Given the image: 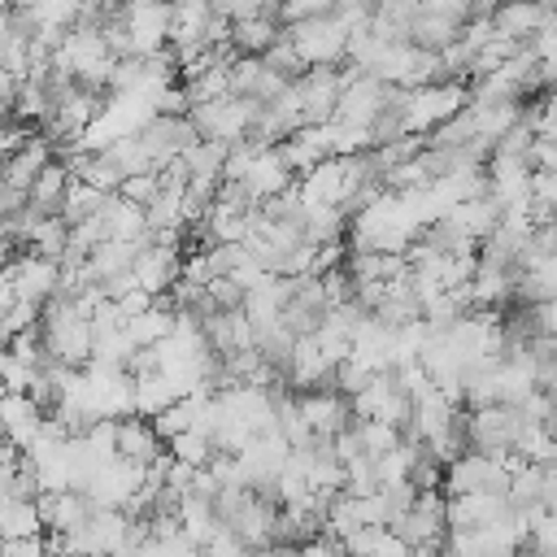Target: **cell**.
I'll list each match as a JSON object with an SVG mask.
<instances>
[{
  "label": "cell",
  "instance_id": "cell-1",
  "mask_svg": "<svg viewBox=\"0 0 557 557\" xmlns=\"http://www.w3.org/2000/svg\"><path fill=\"white\" fill-rule=\"evenodd\" d=\"M466 104H470V87L461 78L431 83V87H409L405 91V131L409 135H431L440 122H448Z\"/></svg>",
  "mask_w": 557,
  "mask_h": 557
},
{
  "label": "cell",
  "instance_id": "cell-2",
  "mask_svg": "<svg viewBox=\"0 0 557 557\" xmlns=\"http://www.w3.org/2000/svg\"><path fill=\"white\" fill-rule=\"evenodd\" d=\"M522 426H527V413H522V405H509V400L466 409V435H470V448H479V453L500 457V453L518 448Z\"/></svg>",
  "mask_w": 557,
  "mask_h": 557
},
{
  "label": "cell",
  "instance_id": "cell-3",
  "mask_svg": "<svg viewBox=\"0 0 557 557\" xmlns=\"http://www.w3.org/2000/svg\"><path fill=\"white\" fill-rule=\"evenodd\" d=\"M287 39L305 57V65H344L348 61V26L335 13L287 26Z\"/></svg>",
  "mask_w": 557,
  "mask_h": 557
},
{
  "label": "cell",
  "instance_id": "cell-4",
  "mask_svg": "<svg viewBox=\"0 0 557 557\" xmlns=\"http://www.w3.org/2000/svg\"><path fill=\"white\" fill-rule=\"evenodd\" d=\"M261 100H244V96H218L205 104H191L187 117L196 122L200 139H222V144H239L248 139V122L257 113Z\"/></svg>",
  "mask_w": 557,
  "mask_h": 557
},
{
  "label": "cell",
  "instance_id": "cell-5",
  "mask_svg": "<svg viewBox=\"0 0 557 557\" xmlns=\"http://www.w3.org/2000/svg\"><path fill=\"white\" fill-rule=\"evenodd\" d=\"M509 487V470L496 453H479L466 448L461 457H453L444 466V496H466V492H500Z\"/></svg>",
  "mask_w": 557,
  "mask_h": 557
},
{
  "label": "cell",
  "instance_id": "cell-6",
  "mask_svg": "<svg viewBox=\"0 0 557 557\" xmlns=\"http://www.w3.org/2000/svg\"><path fill=\"white\" fill-rule=\"evenodd\" d=\"M352 413L357 418H379L392 426H405L413 418V396L405 392V383L396 379V370H379L357 396H352Z\"/></svg>",
  "mask_w": 557,
  "mask_h": 557
},
{
  "label": "cell",
  "instance_id": "cell-7",
  "mask_svg": "<svg viewBox=\"0 0 557 557\" xmlns=\"http://www.w3.org/2000/svg\"><path fill=\"white\" fill-rule=\"evenodd\" d=\"M135 135H139V144H144V152L152 157L157 170H161L165 161L183 157V152L200 139V131H196V122H191L187 113H152Z\"/></svg>",
  "mask_w": 557,
  "mask_h": 557
},
{
  "label": "cell",
  "instance_id": "cell-8",
  "mask_svg": "<svg viewBox=\"0 0 557 557\" xmlns=\"http://www.w3.org/2000/svg\"><path fill=\"white\" fill-rule=\"evenodd\" d=\"M0 278H9V287L22 296V300H35V305H48L57 296V283H61V261L52 257H39V252H17Z\"/></svg>",
  "mask_w": 557,
  "mask_h": 557
},
{
  "label": "cell",
  "instance_id": "cell-9",
  "mask_svg": "<svg viewBox=\"0 0 557 557\" xmlns=\"http://www.w3.org/2000/svg\"><path fill=\"white\" fill-rule=\"evenodd\" d=\"M122 26L131 30L135 57H152L170 48V0H126Z\"/></svg>",
  "mask_w": 557,
  "mask_h": 557
},
{
  "label": "cell",
  "instance_id": "cell-10",
  "mask_svg": "<svg viewBox=\"0 0 557 557\" xmlns=\"http://www.w3.org/2000/svg\"><path fill=\"white\" fill-rule=\"evenodd\" d=\"M553 22H557V4L553 0H500L492 9V30L500 39H513V44H531Z\"/></svg>",
  "mask_w": 557,
  "mask_h": 557
},
{
  "label": "cell",
  "instance_id": "cell-11",
  "mask_svg": "<svg viewBox=\"0 0 557 557\" xmlns=\"http://www.w3.org/2000/svg\"><path fill=\"white\" fill-rule=\"evenodd\" d=\"M292 87L300 96V113H305L309 126H326L335 117V104H339V91H344L339 65H309Z\"/></svg>",
  "mask_w": 557,
  "mask_h": 557
},
{
  "label": "cell",
  "instance_id": "cell-12",
  "mask_svg": "<svg viewBox=\"0 0 557 557\" xmlns=\"http://www.w3.org/2000/svg\"><path fill=\"white\" fill-rule=\"evenodd\" d=\"M392 91H396V83H383V78H374V74H361V78H352L344 91H339V104H335V117L331 122H348V126H374V117L387 109V100H392Z\"/></svg>",
  "mask_w": 557,
  "mask_h": 557
},
{
  "label": "cell",
  "instance_id": "cell-13",
  "mask_svg": "<svg viewBox=\"0 0 557 557\" xmlns=\"http://www.w3.org/2000/svg\"><path fill=\"white\" fill-rule=\"evenodd\" d=\"M296 405H300V413L309 418V426H313V435H322V440H335L344 426H352V396H344L335 383H326V387H309V392H296Z\"/></svg>",
  "mask_w": 557,
  "mask_h": 557
},
{
  "label": "cell",
  "instance_id": "cell-14",
  "mask_svg": "<svg viewBox=\"0 0 557 557\" xmlns=\"http://www.w3.org/2000/svg\"><path fill=\"white\" fill-rule=\"evenodd\" d=\"M135 283L148 292V296H165L178 278H183V248L178 244H144L135 252V265H131Z\"/></svg>",
  "mask_w": 557,
  "mask_h": 557
},
{
  "label": "cell",
  "instance_id": "cell-15",
  "mask_svg": "<svg viewBox=\"0 0 557 557\" xmlns=\"http://www.w3.org/2000/svg\"><path fill=\"white\" fill-rule=\"evenodd\" d=\"M296 170H292V161L283 157V148L274 144V148H257V157L248 161V170H244V187L252 191V200L257 205H265V200H274V196H283L287 187H296Z\"/></svg>",
  "mask_w": 557,
  "mask_h": 557
},
{
  "label": "cell",
  "instance_id": "cell-16",
  "mask_svg": "<svg viewBox=\"0 0 557 557\" xmlns=\"http://www.w3.org/2000/svg\"><path fill=\"white\" fill-rule=\"evenodd\" d=\"M113 453H117V461L148 470V466H152V461L165 453V440L157 435L152 418H144V413H126V418H117V440H113Z\"/></svg>",
  "mask_w": 557,
  "mask_h": 557
},
{
  "label": "cell",
  "instance_id": "cell-17",
  "mask_svg": "<svg viewBox=\"0 0 557 557\" xmlns=\"http://www.w3.org/2000/svg\"><path fill=\"white\" fill-rule=\"evenodd\" d=\"M283 91H287V78H283L278 70H270L265 57H244V52H239V57L231 61V96L270 104V100H278Z\"/></svg>",
  "mask_w": 557,
  "mask_h": 557
},
{
  "label": "cell",
  "instance_id": "cell-18",
  "mask_svg": "<svg viewBox=\"0 0 557 557\" xmlns=\"http://www.w3.org/2000/svg\"><path fill=\"white\" fill-rule=\"evenodd\" d=\"M513 513V505L500 492H466V496H448V531H479L492 522H505Z\"/></svg>",
  "mask_w": 557,
  "mask_h": 557
},
{
  "label": "cell",
  "instance_id": "cell-19",
  "mask_svg": "<svg viewBox=\"0 0 557 557\" xmlns=\"http://www.w3.org/2000/svg\"><path fill=\"white\" fill-rule=\"evenodd\" d=\"M35 505H39V513H44V527H48V531H61V535L83 531V527H87V518L96 513V500H91L83 487L44 492Z\"/></svg>",
  "mask_w": 557,
  "mask_h": 557
},
{
  "label": "cell",
  "instance_id": "cell-20",
  "mask_svg": "<svg viewBox=\"0 0 557 557\" xmlns=\"http://www.w3.org/2000/svg\"><path fill=\"white\" fill-rule=\"evenodd\" d=\"M335 383V361L326 357V348L313 335H300L287 361V387L292 392H309V387H326Z\"/></svg>",
  "mask_w": 557,
  "mask_h": 557
},
{
  "label": "cell",
  "instance_id": "cell-21",
  "mask_svg": "<svg viewBox=\"0 0 557 557\" xmlns=\"http://www.w3.org/2000/svg\"><path fill=\"white\" fill-rule=\"evenodd\" d=\"M296 191H300L305 205H335L339 209V196H344V157H326L313 170H305L296 178Z\"/></svg>",
  "mask_w": 557,
  "mask_h": 557
},
{
  "label": "cell",
  "instance_id": "cell-22",
  "mask_svg": "<svg viewBox=\"0 0 557 557\" xmlns=\"http://www.w3.org/2000/svg\"><path fill=\"white\" fill-rule=\"evenodd\" d=\"M0 418H4V431L17 448H30L39 440V426H44V409L26 396V392H4L0 396Z\"/></svg>",
  "mask_w": 557,
  "mask_h": 557
},
{
  "label": "cell",
  "instance_id": "cell-23",
  "mask_svg": "<svg viewBox=\"0 0 557 557\" xmlns=\"http://www.w3.org/2000/svg\"><path fill=\"white\" fill-rule=\"evenodd\" d=\"M283 22L278 17H270V13H248V17H239V22H231V44L244 52V57H265L278 39H283Z\"/></svg>",
  "mask_w": 557,
  "mask_h": 557
},
{
  "label": "cell",
  "instance_id": "cell-24",
  "mask_svg": "<svg viewBox=\"0 0 557 557\" xmlns=\"http://www.w3.org/2000/svg\"><path fill=\"white\" fill-rule=\"evenodd\" d=\"M278 148H283V157L292 161L296 174H305V170H313L318 161L335 157V148H331V131H326V126H300V131H292Z\"/></svg>",
  "mask_w": 557,
  "mask_h": 557
},
{
  "label": "cell",
  "instance_id": "cell-25",
  "mask_svg": "<svg viewBox=\"0 0 557 557\" xmlns=\"http://www.w3.org/2000/svg\"><path fill=\"white\" fill-rule=\"evenodd\" d=\"M70 183H74L70 165L52 157V161L35 174V183H30V191H26V205H30L35 213H61V200H65Z\"/></svg>",
  "mask_w": 557,
  "mask_h": 557
},
{
  "label": "cell",
  "instance_id": "cell-26",
  "mask_svg": "<svg viewBox=\"0 0 557 557\" xmlns=\"http://www.w3.org/2000/svg\"><path fill=\"white\" fill-rule=\"evenodd\" d=\"M461 30H466V22L444 17V13H431V9H418L413 22H409V44L431 48V52H444L453 39H461Z\"/></svg>",
  "mask_w": 557,
  "mask_h": 557
},
{
  "label": "cell",
  "instance_id": "cell-27",
  "mask_svg": "<svg viewBox=\"0 0 557 557\" xmlns=\"http://www.w3.org/2000/svg\"><path fill=\"white\" fill-rule=\"evenodd\" d=\"M44 513L35 500H17V496H4L0 500V540H22V535H44Z\"/></svg>",
  "mask_w": 557,
  "mask_h": 557
},
{
  "label": "cell",
  "instance_id": "cell-28",
  "mask_svg": "<svg viewBox=\"0 0 557 557\" xmlns=\"http://www.w3.org/2000/svg\"><path fill=\"white\" fill-rule=\"evenodd\" d=\"M131 387H135V413H144V418L161 413L165 405H174V400L183 396V392H178V383H174L165 370L144 374V379H131Z\"/></svg>",
  "mask_w": 557,
  "mask_h": 557
},
{
  "label": "cell",
  "instance_id": "cell-29",
  "mask_svg": "<svg viewBox=\"0 0 557 557\" xmlns=\"http://www.w3.org/2000/svg\"><path fill=\"white\" fill-rule=\"evenodd\" d=\"M65 248H70V222H65L61 213H44V218L35 222V231H30L26 252H39V257L61 261V257H65Z\"/></svg>",
  "mask_w": 557,
  "mask_h": 557
},
{
  "label": "cell",
  "instance_id": "cell-30",
  "mask_svg": "<svg viewBox=\"0 0 557 557\" xmlns=\"http://www.w3.org/2000/svg\"><path fill=\"white\" fill-rule=\"evenodd\" d=\"M226 152H231V144H222V139H196L178 161L187 165V174H191V178H196V174L226 178Z\"/></svg>",
  "mask_w": 557,
  "mask_h": 557
},
{
  "label": "cell",
  "instance_id": "cell-31",
  "mask_svg": "<svg viewBox=\"0 0 557 557\" xmlns=\"http://www.w3.org/2000/svg\"><path fill=\"white\" fill-rule=\"evenodd\" d=\"M109 196H113V191H100V187H91V183L74 178V183H70V191H65V200H61V218H65L70 226H78V222L96 218V213L104 209V200H109Z\"/></svg>",
  "mask_w": 557,
  "mask_h": 557
},
{
  "label": "cell",
  "instance_id": "cell-32",
  "mask_svg": "<svg viewBox=\"0 0 557 557\" xmlns=\"http://www.w3.org/2000/svg\"><path fill=\"white\" fill-rule=\"evenodd\" d=\"M165 448H170V457H178V461H187V466H209V461H213V453H218L213 435H209V431H200V426H191V431L174 435Z\"/></svg>",
  "mask_w": 557,
  "mask_h": 557
},
{
  "label": "cell",
  "instance_id": "cell-33",
  "mask_svg": "<svg viewBox=\"0 0 557 557\" xmlns=\"http://www.w3.org/2000/svg\"><path fill=\"white\" fill-rule=\"evenodd\" d=\"M357 435H361V448L370 457H383V453H392L400 444V426L379 422V418H357Z\"/></svg>",
  "mask_w": 557,
  "mask_h": 557
},
{
  "label": "cell",
  "instance_id": "cell-34",
  "mask_svg": "<svg viewBox=\"0 0 557 557\" xmlns=\"http://www.w3.org/2000/svg\"><path fill=\"white\" fill-rule=\"evenodd\" d=\"M265 65H270V70H278V74H283L287 83H296V78H300V74L309 70V65H305V57L296 52V44L287 39V30H283V39H278V44H274V48L265 52Z\"/></svg>",
  "mask_w": 557,
  "mask_h": 557
},
{
  "label": "cell",
  "instance_id": "cell-35",
  "mask_svg": "<svg viewBox=\"0 0 557 557\" xmlns=\"http://www.w3.org/2000/svg\"><path fill=\"white\" fill-rule=\"evenodd\" d=\"M157 191H161V170L126 174V178H122V187H117V196H122V200H135V205H144V209L157 200Z\"/></svg>",
  "mask_w": 557,
  "mask_h": 557
},
{
  "label": "cell",
  "instance_id": "cell-36",
  "mask_svg": "<svg viewBox=\"0 0 557 557\" xmlns=\"http://www.w3.org/2000/svg\"><path fill=\"white\" fill-rule=\"evenodd\" d=\"M209 296H213L218 309H244L248 287H244L235 274H218V278H209Z\"/></svg>",
  "mask_w": 557,
  "mask_h": 557
},
{
  "label": "cell",
  "instance_id": "cell-37",
  "mask_svg": "<svg viewBox=\"0 0 557 557\" xmlns=\"http://www.w3.org/2000/svg\"><path fill=\"white\" fill-rule=\"evenodd\" d=\"M322 13H335V0H283L278 22L296 26V22H309V17H322Z\"/></svg>",
  "mask_w": 557,
  "mask_h": 557
},
{
  "label": "cell",
  "instance_id": "cell-38",
  "mask_svg": "<svg viewBox=\"0 0 557 557\" xmlns=\"http://www.w3.org/2000/svg\"><path fill=\"white\" fill-rule=\"evenodd\" d=\"M35 370H39V366H26V361L13 357L9 348L0 352V383H4V392H26V383H30Z\"/></svg>",
  "mask_w": 557,
  "mask_h": 557
},
{
  "label": "cell",
  "instance_id": "cell-39",
  "mask_svg": "<svg viewBox=\"0 0 557 557\" xmlns=\"http://www.w3.org/2000/svg\"><path fill=\"white\" fill-rule=\"evenodd\" d=\"M0 557H48L44 535H22V540H0Z\"/></svg>",
  "mask_w": 557,
  "mask_h": 557
},
{
  "label": "cell",
  "instance_id": "cell-40",
  "mask_svg": "<svg viewBox=\"0 0 557 557\" xmlns=\"http://www.w3.org/2000/svg\"><path fill=\"white\" fill-rule=\"evenodd\" d=\"M527 161H531V170H548V174H557V139L535 135V144H531Z\"/></svg>",
  "mask_w": 557,
  "mask_h": 557
},
{
  "label": "cell",
  "instance_id": "cell-41",
  "mask_svg": "<svg viewBox=\"0 0 557 557\" xmlns=\"http://www.w3.org/2000/svg\"><path fill=\"white\" fill-rule=\"evenodd\" d=\"M209 9H213L218 17H226V22H239V17L257 13V9H261V0H209Z\"/></svg>",
  "mask_w": 557,
  "mask_h": 557
},
{
  "label": "cell",
  "instance_id": "cell-42",
  "mask_svg": "<svg viewBox=\"0 0 557 557\" xmlns=\"http://www.w3.org/2000/svg\"><path fill=\"white\" fill-rule=\"evenodd\" d=\"M300 557H348V553H344V544H339V540H331V535L322 531L318 540L300 544Z\"/></svg>",
  "mask_w": 557,
  "mask_h": 557
},
{
  "label": "cell",
  "instance_id": "cell-43",
  "mask_svg": "<svg viewBox=\"0 0 557 557\" xmlns=\"http://www.w3.org/2000/svg\"><path fill=\"white\" fill-rule=\"evenodd\" d=\"M17 4H26V0H0V9H17Z\"/></svg>",
  "mask_w": 557,
  "mask_h": 557
},
{
  "label": "cell",
  "instance_id": "cell-44",
  "mask_svg": "<svg viewBox=\"0 0 557 557\" xmlns=\"http://www.w3.org/2000/svg\"><path fill=\"white\" fill-rule=\"evenodd\" d=\"M52 557H83V553H52Z\"/></svg>",
  "mask_w": 557,
  "mask_h": 557
}]
</instances>
